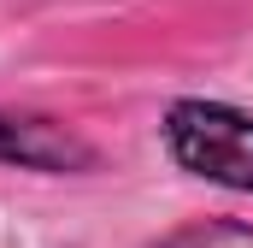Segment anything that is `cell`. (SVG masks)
Returning a JSON list of instances; mask_svg holds the SVG:
<instances>
[{
	"label": "cell",
	"instance_id": "3957f363",
	"mask_svg": "<svg viewBox=\"0 0 253 248\" xmlns=\"http://www.w3.org/2000/svg\"><path fill=\"white\" fill-rule=\"evenodd\" d=\"M147 248H253V219H236V213H194L183 225L147 237Z\"/></svg>",
	"mask_w": 253,
	"mask_h": 248
},
{
	"label": "cell",
	"instance_id": "6da1fadb",
	"mask_svg": "<svg viewBox=\"0 0 253 248\" xmlns=\"http://www.w3.org/2000/svg\"><path fill=\"white\" fill-rule=\"evenodd\" d=\"M159 148L194 184L253 195V107L218 95H177L159 113Z\"/></svg>",
	"mask_w": 253,
	"mask_h": 248
},
{
	"label": "cell",
	"instance_id": "7a4b0ae2",
	"mask_svg": "<svg viewBox=\"0 0 253 248\" xmlns=\"http://www.w3.org/2000/svg\"><path fill=\"white\" fill-rule=\"evenodd\" d=\"M100 166H106L100 142H88L59 113L0 107V172H24V178H94Z\"/></svg>",
	"mask_w": 253,
	"mask_h": 248
}]
</instances>
